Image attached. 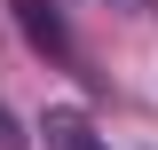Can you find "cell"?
<instances>
[{
  "mask_svg": "<svg viewBox=\"0 0 158 150\" xmlns=\"http://www.w3.org/2000/svg\"><path fill=\"white\" fill-rule=\"evenodd\" d=\"M0 150H24V134H16V119L0 111Z\"/></svg>",
  "mask_w": 158,
  "mask_h": 150,
  "instance_id": "7a4b0ae2",
  "label": "cell"
},
{
  "mask_svg": "<svg viewBox=\"0 0 158 150\" xmlns=\"http://www.w3.org/2000/svg\"><path fill=\"white\" fill-rule=\"evenodd\" d=\"M40 134H48V150H103L95 127H87L79 111H48V127H40Z\"/></svg>",
  "mask_w": 158,
  "mask_h": 150,
  "instance_id": "6da1fadb",
  "label": "cell"
}]
</instances>
